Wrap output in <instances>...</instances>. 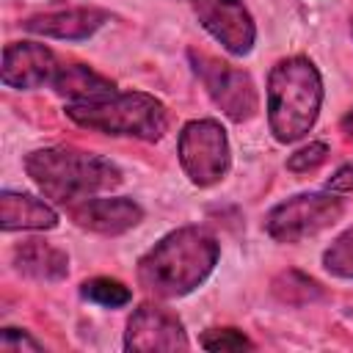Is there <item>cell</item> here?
I'll use <instances>...</instances> for the list:
<instances>
[{"mask_svg": "<svg viewBox=\"0 0 353 353\" xmlns=\"http://www.w3.org/2000/svg\"><path fill=\"white\" fill-rule=\"evenodd\" d=\"M221 245L204 226H179L138 259V281L157 298H182L212 273Z\"/></svg>", "mask_w": 353, "mask_h": 353, "instance_id": "1", "label": "cell"}, {"mask_svg": "<svg viewBox=\"0 0 353 353\" xmlns=\"http://www.w3.org/2000/svg\"><path fill=\"white\" fill-rule=\"evenodd\" d=\"M25 171L47 199L66 210L113 190L121 182L116 163L72 146H44L30 152L25 157Z\"/></svg>", "mask_w": 353, "mask_h": 353, "instance_id": "2", "label": "cell"}, {"mask_svg": "<svg viewBox=\"0 0 353 353\" xmlns=\"http://www.w3.org/2000/svg\"><path fill=\"white\" fill-rule=\"evenodd\" d=\"M323 105V77L306 55L281 58L268 77V124L279 143L303 138Z\"/></svg>", "mask_w": 353, "mask_h": 353, "instance_id": "3", "label": "cell"}, {"mask_svg": "<svg viewBox=\"0 0 353 353\" xmlns=\"http://www.w3.org/2000/svg\"><path fill=\"white\" fill-rule=\"evenodd\" d=\"M66 116L94 132L138 141H160L168 130L165 105L143 91H116L94 102H66Z\"/></svg>", "mask_w": 353, "mask_h": 353, "instance_id": "4", "label": "cell"}, {"mask_svg": "<svg viewBox=\"0 0 353 353\" xmlns=\"http://www.w3.org/2000/svg\"><path fill=\"white\" fill-rule=\"evenodd\" d=\"M188 61L210 99L221 108V113L232 121H248L259 110V94L248 72L232 66L201 50H188Z\"/></svg>", "mask_w": 353, "mask_h": 353, "instance_id": "5", "label": "cell"}, {"mask_svg": "<svg viewBox=\"0 0 353 353\" xmlns=\"http://www.w3.org/2000/svg\"><path fill=\"white\" fill-rule=\"evenodd\" d=\"M176 154H179V165L185 176L199 188L218 185L226 176L229 163H232L226 130L215 119L188 121L179 132Z\"/></svg>", "mask_w": 353, "mask_h": 353, "instance_id": "6", "label": "cell"}, {"mask_svg": "<svg viewBox=\"0 0 353 353\" xmlns=\"http://www.w3.org/2000/svg\"><path fill=\"white\" fill-rule=\"evenodd\" d=\"M342 210L345 204L334 193H298L268 212L265 232L276 243H301L336 223Z\"/></svg>", "mask_w": 353, "mask_h": 353, "instance_id": "7", "label": "cell"}, {"mask_svg": "<svg viewBox=\"0 0 353 353\" xmlns=\"http://www.w3.org/2000/svg\"><path fill=\"white\" fill-rule=\"evenodd\" d=\"M201 28L232 55H248L256 41V25L243 0H193Z\"/></svg>", "mask_w": 353, "mask_h": 353, "instance_id": "8", "label": "cell"}, {"mask_svg": "<svg viewBox=\"0 0 353 353\" xmlns=\"http://www.w3.org/2000/svg\"><path fill=\"white\" fill-rule=\"evenodd\" d=\"M124 347L132 353H154V350H185L188 334L182 320L157 303L138 306L124 331Z\"/></svg>", "mask_w": 353, "mask_h": 353, "instance_id": "9", "label": "cell"}, {"mask_svg": "<svg viewBox=\"0 0 353 353\" xmlns=\"http://www.w3.org/2000/svg\"><path fill=\"white\" fill-rule=\"evenodd\" d=\"M58 72L55 52L47 44L39 41H11L3 50V69L0 77L8 88L17 91H30L41 85H52Z\"/></svg>", "mask_w": 353, "mask_h": 353, "instance_id": "10", "label": "cell"}, {"mask_svg": "<svg viewBox=\"0 0 353 353\" xmlns=\"http://www.w3.org/2000/svg\"><path fill=\"white\" fill-rule=\"evenodd\" d=\"M108 19L110 14L94 6H55V8H44L39 14L25 17L22 28L39 36H50V39L80 41V39L94 36Z\"/></svg>", "mask_w": 353, "mask_h": 353, "instance_id": "11", "label": "cell"}, {"mask_svg": "<svg viewBox=\"0 0 353 353\" xmlns=\"http://www.w3.org/2000/svg\"><path fill=\"white\" fill-rule=\"evenodd\" d=\"M69 215L80 229L97 234H121L143 221V207L127 196H91L69 207Z\"/></svg>", "mask_w": 353, "mask_h": 353, "instance_id": "12", "label": "cell"}, {"mask_svg": "<svg viewBox=\"0 0 353 353\" xmlns=\"http://www.w3.org/2000/svg\"><path fill=\"white\" fill-rule=\"evenodd\" d=\"M55 226H58V212L44 199H36L19 190L0 193V229L3 232H17V229L44 232Z\"/></svg>", "mask_w": 353, "mask_h": 353, "instance_id": "13", "label": "cell"}, {"mask_svg": "<svg viewBox=\"0 0 353 353\" xmlns=\"http://www.w3.org/2000/svg\"><path fill=\"white\" fill-rule=\"evenodd\" d=\"M14 268L36 281H61L69 273V256L66 251L41 243V240H28L14 248Z\"/></svg>", "mask_w": 353, "mask_h": 353, "instance_id": "14", "label": "cell"}, {"mask_svg": "<svg viewBox=\"0 0 353 353\" xmlns=\"http://www.w3.org/2000/svg\"><path fill=\"white\" fill-rule=\"evenodd\" d=\"M55 94H61L66 102H94L102 97L116 94V83L108 80L105 74L94 72L85 63H66L58 66L55 80H52Z\"/></svg>", "mask_w": 353, "mask_h": 353, "instance_id": "15", "label": "cell"}, {"mask_svg": "<svg viewBox=\"0 0 353 353\" xmlns=\"http://www.w3.org/2000/svg\"><path fill=\"white\" fill-rule=\"evenodd\" d=\"M273 292L281 303H290V306H306V303L323 298V287L314 279L303 276L301 270H287V273L276 276Z\"/></svg>", "mask_w": 353, "mask_h": 353, "instance_id": "16", "label": "cell"}, {"mask_svg": "<svg viewBox=\"0 0 353 353\" xmlns=\"http://www.w3.org/2000/svg\"><path fill=\"white\" fill-rule=\"evenodd\" d=\"M80 295L91 303H99V306H108V309H119V306H127L132 301V292L127 284H121L119 279H110V276H97V279H88L80 284Z\"/></svg>", "mask_w": 353, "mask_h": 353, "instance_id": "17", "label": "cell"}, {"mask_svg": "<svg viewBox=\"0 0 353 353\" xmlns=\"http://www.w3.org/2000/svg\"><path fill=\"white\" fill-rule=\"evenodd\" d=\"M323 265L336 279H353V226L345 229L323 254Z\"/></svg>", "mask_w": 353, "mask_h": 353, "instance_id": "18", "label": "cell"}, {"mask_svg": "<svg viewBox=\"0 0 353 353\" xmlns=\"http://www.w3.org/2000/svg\"><path fill=\"white\" fill-rule=\"evenodd\" d=\"M199 345L204 350H245V347H254V342L237 328H210V331L201 334Z\"/></svg>", "mask_w": 353, "mask_h": 353, "instance_id": "19", "label": "cell"}, {"mask_svg": "<svg viewBox=\"0 0 353 353\" xmlns=\"http://www.w3.org/2000/svg\"><path fill=\"white\" fill-rule=\"evenodd\" d=\"M325 157H328V143L314 141V143H309V146L298 149L295 154H290L287 168H290V171H295V174H306V171H314L317 165H323V163H325Z\"/></svg>", "mask_w": 353, "mask_h": 353, "instance_id": "20", "label": "cell"}, {"mask_svg": "<svg viewBox=\"0 0 353 353\" xmlns=\"http://www.w3.org/2000/svg\"><path fill=\"white\" fill-rule=\"evenodd\" d=\"M0 347L8 350V353H14V350H41L44 345L39 339H33L22 328H3L0 331Z\"/></svg>", "mask_w": 353, "mask_h": 353, "instance_id": "21", "label": "cell"}, {"mask_svg": "<svg viewBox=\"0 0 353 353\" xmlns=\"http://www.w3.org/2000/svg\"><path fill=\"white\" fill-rule=\"evenodd\" d=\"M325 188H328V190H336V193H350V190H353V163L342 165V168L325 182Z\"/></svg>", "mask_w": 353, "mask_h": 353, "instance_id": "22", "label": "cell"}, {"mask_svg": "<svg viewBox=\"0 0 353 353\" xmlns=\"http://www.w3.org/2000/svg\"><path fill=\"white\" fill-rule=\"evenodd\" d=\"M342 132L347 135V138H353V108L345 113V119H342Z\"/></svg>", "mask_w": 353, "mask_h": 353, "instance_id": "23", "label": "cell"}, {"mask_svg": "<svg viewBox=\"0 0 353 353\" xmlns=\"http://www.w3.org/2000/svg\"><path fill=\"white\" fill-rule=\"evenodd\" d=\"M350 33H353V19H350Z\"/></svg>", "mask_w": 353, "mask_h": 353, "instance_id": "24", "label": "cell"}]
</instances>
